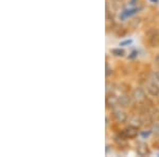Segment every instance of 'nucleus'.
Masks as SVG:
<instances>
[{
    "instance_id": "obj_7",
    "label": "nucleus",
    "mask_w": 159,
    "mask_h": 157,
    "mask_svg": "<svg viewBox=\"0 0 159 157\" xmlns=\"http://www.w3.org/2000/svg\"><path fill=\"white\" fill-rule=\"evenodd\" d=\"M132 99H133V97H129V95H125V94L119 96V106H122V107L129 106L130 104V102H132Z\"/></svg>"
},
{
    "instance_id": "obj_3",
    "label": "nucleus",
    "mask_w": 159,
    "mask_h": 157,
    "mask_svg": "<svg viewBox=\"0 0 159 157\" xmlns=\"http://www.w3.org/2000/svg\"><path fill=\"white\" fill-rule=\"evenodd\" d=\"M147 91L148 95L152 97H157L159 95V85L156 84L155 82L151 81L150 83L147 85Z\"/></svg>"
},
{
    "instance_id": "obj_4",
    "label": "nucleus",
    "mask_w": 159,
    "mask_h": 157,
    "mask_svg": "<svg viewBox=\"0 0 159 157\" xmlns=\"http://www.w3.org/2000/svg\"><path fill=\"white\" fill-rule=\"evenodd\" d=\"M114 119L119 123H123L127 120V115L124 110L121 109H117L114 112Z\"/></svg>"
},
{
    "instance_id": "obj_5",
    "label": "nucleus",
    "mask_w": 159,
    "mask_h": 157,
    "mask_svg": "<svg viewBox=\"0 0 159 157\" xmlns=\"http://www.w3.org/2000/svg\"><path fill=\"white\" fill-rule=\"evenodd\" d=\"M136 151H137L138 155L140 156H147L150 154V149H148V145L144 142H140L138 143L137 148H136Z\"/></svg>"
},
{
    "instance_id": "obj_10",
    "label": "nucleus",
    "mask_w": 159,
    "mask_h": 157,
    "mask_svg": "<svg viewBox=\"0 0 159 157\" xmlns=\"http://www.w3.org/2000/svg\"><path fill=\"white\" fill-rule=\"evenodd\" d=\"M129 44H132V40H125V42H122V43H120V46H125V45H129Z\"/></svg>"
},
{
    "instance_id": "obj_12",
    "label": "nucleus",
    "mask_w": 159,
    "mask_h": 157,
    "mask_svg": "<svg viewBox=\"0 0 159 157\" xmlns=\"http://www.w3.org/2000/svg\"><path fill=\"white\" fill-rule=\"evenodd\" d=\"M154 62H155V64H156V65H157V66L159 67V55L156 56V58H155V60H154Z\"/></svg>"
},
{
    "instance_id": "obj_2",
    "label": "nucleus",
    "mask_w": 159,
    "mask_h": 157,
    "mask_svg": "<svg viewBox=\"0 0 159 157\" xmlns=\"http://www.w3.org/2000/svg\"><path fill=\"white\" fill-rule=\"evenodd\" d=\"M122 136L126 139H132L138 136V127L129 125V127H126L124 131L122 132Z\"/></svg>"
},
{
    "instance_id": "obj_11",
    "label": "nucleus",
    "mask_w": 159,
    "mask_h": 157,
    "mask_svg": "<svg viewBox=\"0 0 159 157\" xmlns=\"http://www.w3.org/2000/svg\"><path fill=\"white\" fill-rule=\"evenodd\" d=\"M110 71H111V70H110V68H109V65H108V64H106V76H109Z\"/></svg>"
},
{
    "instance_id": "obj_6",
    "label": "nucleus",
    "mask_w": 159,
    "mask_h": 157,
    "mask_svg": "<svg viewBox=\"0 0 159 157\" xmlns=\"http://www.w3.org/2000/svg\"><path fill=\"white\" fill-rule=\"evenodd\" d=\"M106 103L109 107H116L119 105V97L115 96V95L110 94V95H107V98H106Z\"/></svg>"
},
{
    "instance_id": "obj_9",
    "label": "nucleus",
    "mask_w": 159,
    "mask_h": 157,
    "mask_svg": "<svg viewBox=\"0 0 159 157\" xmlns=\"http://www.w3.org/2000/svg\"><path fill=\"white\" fill-rule=\"evenodd\" d=\"M154 134L159 136V124H156L155 127H154Z\"/></svg>"
},
{
    "instance_id": "obj_1",
    "label": "nucleus",
    "mask_w": 159,
    "mask_h": 157,
    "mask_svg": "<svg viewBox=\"0 0 159 157\" xmlns=\"http://www.w3.org/2000/svg\"><path fill=\"white\" fill-rule=\"evenodd\" d=\"M132 97H133V100H134L135 102L142 103V102L145 101V99H147V94H145V91L143 90L142 88L138 87V88H135L134 90H133Z\"/></svg>"
},
{
    "instance_id": "obj_8",
    "label": "nucleus",
    "mask_w": 159,
    "mask_h": 157,
    "mask_svg": "<svg viewBox=\"0 0 159 157\" xmlns=\"http://www.w3.org/2000/svg\"><path fill=\"white\" fill-rule=\"evenodd\" d=\"M110 52L112 53L115 56H124L125 54V51L123 50L121 48H115V49H111Z\"/></svg>"
}]
</instances>
